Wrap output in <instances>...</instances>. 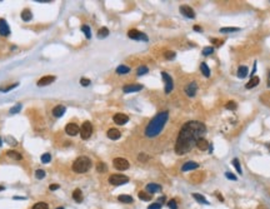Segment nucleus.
Masks as SVG:
<instances>
[{"instance_id":"f257e3e1","label":"nucleus","mask_w":270,"mask_h":209,"mask_svg":"<svg viewBox=\"0 0 270 209\" xmlns=\"http://www.w3.org/2000/svg\"><path fill=\"white\" fill-rule=\"evenodd\" d=\"M206 133L205 124L199 120H190L185 123L178 135L175 143V153L178 155H184L189 153L194 147H196V142L200 138H204Z\"/></svg>"},{"instance_id":"f03ea898","label":"nucleus","mask_w":270,"mask_h":209,"mask_svg":"<svg viewBox=\"0 0 270 209\" xmlns=\"http://www.w3.org/2000/svg\"><path fill=\"white\" fill-rule=\"evenodd\" d=\"M168 119H169V111L168 110L158 113L157 115L149 122V124L147 125V128H145V135H147L148 138L158 137V135L161 133V130L164 129Z\"/></svg>"},{"instance_id":"7ed1b4c3","label":"nucleus","mask_w":270,"mask_h":209,"mask_svg":"<svg viewBox=\"0 0 270 209\" xmlns=\"http://www.w3.org/2000/svg\"><path fill=\"white\" fill-rule=\"evenodd\" d=\"M91 168V160L88 156H79V158L73 163V170L75 173H85Z\"/></svg>"},{"instance_id":"20e7f679","label":"nucleus","mask_w":270,"mask_h":209,"mask_svg":"<svg viewBox=\"0 0 270 209\" xmlns=\"http://www.w3.org/2000/svg\"><path fill=\"white\" fill-rule=\"evenodd\" d=\"M128 182H129V178L123 174H113L109 178V183L113 185H123V184H127Z\"/></svg>"},{"instance_id":"39448f33","label":"nucleus","mask_w":270,"mask_h":209,"mask_svg":"<svg viewBox=\"0 0 270 209\" xmlns=\"http://www.w3.org/2000/svg\"><path fill=\"white\" fill-rule=\"evenodd\" d=\"M93 134V125L90 122H84L80 128V137L83 139H89Z\"/></svg>"},{"instance_id":"423d86ee","label":"nucleus","mask_w":270,"mask_h":209,"mask_svg":"<svg viewBox=\"0 0 270 209\" xmlns=\"http://www.w3.org/2000/svg\"><path fill=\"white\" fill-rule=\"evenodd\" d=\"M161 78L165 83V94H170L173 88H174V81H173V78L168 74L167 71H161Z\"/></svg>"},{"instance_id":"0eeeda50","label":"nucleus","mask_w":270,"mask_h":209,"mask_svg":"<svg viewBox=\"0 0 270 209\" xmlns=\"http://www.w3.org/2000/svg\"><path fill=\"white\" fill-rule=\"evenodd\" d=\"M113 165H114V168H115V169L121 170V172L129 169V166H130L129 162L127 159H124V158H115L113 160Z\"/></svg>"},{"instance_id":"6e6552de","label":"nucleus","mask_w":270,"mask_h":209,"mask_svg":"<svg viewBox=\"0 0 270 209\" xmlns=\"http://www.w3.org/2000/svg\"><path fill=\"white\" fill-rule=\"evenodd\" d=\"M128 36L130 39H134V40H144V41H148V36L145 35L141 31L137 30V29H131L128 31Z\"/></svg>"},{"instance_id":"1a4fd4ad","label":"nucleus","mask_w":270,"mask_h":209,"mask_svg":"<svg viewBox=\"0 0 270 209\" xmlns=\"http://www.w3.org/2000/svg\"><path fill=\"white\" fill-rule=\"evenodd\" d=\"M196 91H198V84H196V81H191V83H189V84L185 87V94L188 97H190V98L195 97Z\"/></svg>"},{"instance_id":"9d476101","label":"nucleus","mask_w":270,"mask_h":209,"mask_svg":"<svg viewBox=\"0 0 270 209\" xmlns=\"http://www.w3.org/2000/svg\"><path fill=\"white\" fill-rule=\"evenodd\" d=\"M113 120H114V123L118 124V125H124V124H127L129 122V117L127 115V114L116 113L115 115L113 117Z\"/></svg>"},{"instance_id":"9b49d317","label":"nucleus","mask_w":270,"mask_h":209,"mask_svg":"<svg viewBox=\"0 0 270 209\" xmlns=\"http://www.w3.org/2000/svg\"><path fill=\"white\" fill-rule=\"evenodd\" d=\"M179 10H180V13H181L185 18H189V19H194V18H195V12H194V9L190 8L189 5H181Z\"/></svg>"},{"instance_id":"f8f14e48","label":"nucleus","mask_w":270,"mask_h":209,"mask_svg":"<svg viewBox=\"0 0 270 209\" xmlns=\"http://www.w3.org/2000/svg\"><path fill=\"white\" fill-rule=\"evenodd\" d=\"M65 132H66L68 135H70V137H74V135H76L78 133H80V128L75 123H69L65 127Z\"/></svg>"},{"instance_id":"ddd939ff","label":"nucleus","mask_w":270,"mask_h":209,"mask_svg":"<svg viewBox=\"0 0 270 209\" xmlns=\"http://www.w3.org/2000/svg\"><path fill=\"white\" fill-rule=\"evenodd\" d=\"M55 77H53V75H45V77H43L41 79H39L38 80V87H45V85H49V84H51V83H54L55 81Z\"/></svg>"},{"instance_id":"4468645a","label":"nucleus","mask_w":270,"mask_h":209,"mask_svg":"<svg viewBox=\"0 0 270 209\" xmlns=\"http://www.w3.org/2000/svg\"><path fill=\"white\" fill-rule=\"evenodd\" d=\"M143 89V85L141 84H129V85H125L123 88V91L124 93H135V91H139Z\"/></svg>"},{"instance_id":"2eb2a0df","label":"nucleus","mask_w":270,"mask_h":209,"mask_svg":"<svg viewBox=\"0 0 270 209\" xmlns=\"http://www.w3.org/2000/svg\"><path fill=\"white\" fill-rule=\"evenodd\" d=\"M10 34V28L4 19H0V35L8 36Z\"/></svg>"},{"instance_id":"dca6fc26","label":"nucleus","mask_w":270,"mask_h":209,"mask_svg":"<svg viewBox=\"0 0 270 209\" xmlns=\"http://www.w3.org/2000/svg\"><path fill=\"white\" fill-rule=\"evenodd\" d=\"M198 168H199V164L196 162H186L181 166V172H189V170H194Z\"/></svg>"},{"instance_id":"f3484780","label":"nucleus","mask_w":270,"mask_h":209,"mask_svg":"<svg viewBox=\"0 0 270 209\" xmlns=\"http://www.w3.org/2000/svg\"><path fill=\"white\" fill-rule=\"evenodd\" d=\"M106 135H108V138H109V139H111V140H116V139H119V138L121 137V133H120L118 129H115V128H111V129L108 130Z\"/></svg>"},{"instance_id":"a211bd4d","label":"nucleus","mask_w":270,"mask_h":209,"mask_svg":"<svg viewBox=\"0 0 270 209\" xmlns=\"http://www.w3.org/2000/svg\"><path fill=\"white\" fill-rule=\"evenodd\" d=\"M196 148H198L199 150H201V152H205L208 148H209V143H208L206 139L200 138L198 142H196Z\"/></svg>"},{"instance_id":"6ab92c4d","label":"nucleus","mask_w":270,"mask_h":209,"mask_svg":"<svg viewBox=\"0 0 270 209\" xmlns=\"http://www.w3.org/2000/svg\"><path fill=\"white\" fill-rule=\"evenodd\" d=\"M147 190H148V193H149V194H151V195H153V193H158V192H160V190H161V185H159V184H155V183H150V184H148V185H147Z\"/></svg>"},{"instance_id":"aec40b11","label":"nucleus","mask_w":270,"mask_h":209,"mask_svg":"<svg viewBox=\"0 0 270 209\" xmlns=\"http://www.w3.org/2000/svg\"><path fill=\"white\" fill-rule=\"evenodd\" d=\"M65 110H66V109H65L64 105H58V107H55V108L53 109V114H54V117L60 118V117H63V115H64Z\"/></svg>"},{"instance_id":"412c9836","label":"nucleus","mask_w":270,"mask_h":209,"mask_svg":"<svg viewBox=\"0 0 270 209\" xmlns=\"http://www.w3.org/2000/svg\"><path fill=\"white\" fill-rule=\"evenodd\" d=\"M259 83H260V79H259V77H251V79L249 80V83H246V85H245V88L246 89H253V88H255Z\"/></svg>"},{"instance_id":"4be33fe9","label":"nucleus","mask_w":270,"mask_h":209,"mask_svg":"<svg viewBox=\"0 0 270 209\" xmlns=\"http://www.w3.org/2000/svg\"><path fill=\"white\" fill-rule=\"evenodd\" d=\"M248 73H249V69H248V67H245V65H241V67H239V69H238V78H240V79H244L246 75H248Z\"/></svg>"},{"instance_id":"5701e85b","label":"nucleus","mask_w":270,"mask_h":209,"mask_svg":"<svg viewBox=\"0 0 270 209\" xmlns=\"http://www.w3.org/2000/svg\"><path fill=\"white\" fill-rule=\"evenodd\" d=\"M6 155L9 156V158L15 159V160H20V159H23L22 154L18 153V152H15V150H8V152H6Z\"/></svg>"},{"instance_id":"b1692460","label":"nucleus","mask_w":270,"mask_h":209,"mask_svg":"<svg viewBox=\"0 0 270 209\" xmlns=\"http://www.w3.org/2000/svg\"><path fill=\"white\" fill-rule=\"evenodd\" d=\"M73 199H74L75 202H78V203H81L83 202V193H81V190L80 189H75L74 192H73Z\"/></svg>"},{"instance_id":"393cba45","label":"nucleus","mask_w":270,"mask_h":209,"mask_svg":"<svg viewBox=\"0 0 270 209\" xmlns=\"http://www.w3.org/2000/svg\"><path fill=\"white\" fill-rule=\"evenodd\" d=\"M200 70H201V73H203V75L205 77V78H209L210 77V69H209V67H208V64L206 63H201L200 64Z\"/></svg>"},{"instance_id":"a878e982","label":"nucleus","mask_w":270,"mask_h":209,"mask_svg":"<svg viewBox=\"0 0 270 209\" xmlns=\"http://www.w3.org/2000/svg\"><path fill=\"white\" fill-rule=\"evenodd\" d=\"M118 200H119V202H121V203H125V204H130V203H133V202H134L133 197H130V195H125V194L119 195V197H118Z\"/></svg>"},{"instance_id":"bb28decb","label":"nucleus","mask_w":270,"mask_h":209,"mask_svg":"<svg viewBox=\"0 0 270 209\" xmlns=\"http://www.w3.org/2000/svg\"><path fill=\"white\" fill-rule=\"evenodd\" d=\"M193 197H194V199L198 202V203H200V204H205V205H208V204H210L209 202H208L205 198L201 195V194H199V193H194L193 194Z\"/></svg>"},{"instance_id":"cd10ccee","label":"nucleus","mask_w":270,"mask_h":209,"mask_svg":"<svg viewBox=\"0 0 270 209\" xmlns=\"http://www.w3.org/2000/svg\"><path fill=\"white\" fill-rule=\"evenodd\" d=\"M22 19L24 20V22H30V20L33 19V14H32V12H30L29 9L23 10V13H22Z\"/></svg>"},{"instance_id":"c85d7f7f","label":"nucleus","mask_w":270,"mask_h":209,"mask_svg":"<svg viewBox=\"0 0 270 209\" xmlns=\"http://www.w3.org/2000/svg\"><path fill=\"white\" fill-rule=\"evenodd\" d=\"M108 35H109V29L108 28L103 26V28H100L98 30V38L99 39H104V38H106Z\"/></svg>"},{"instance_id":"c756f323","label":"nucleus","mask_w":270,"mask_h":209,"mask_svg":"<svg viewBox=\"0 0 270 209\" xmlns=\"http://www.w3.org/2000/svg\"><path fill=\"white\" fill-rule=\"evenodd\" d=\"M116 73L119 75H124V74H128V73H130V68L127 67V65H119L116 68Z\"/></svg>"},{"instance_id":"7c9ffc66","label":"nucleus","mask_w":270,"mask_h":209,"mask_svg":"<svg viewBox=\"0 0 270 209\" xmlns=\"http://www.w3.org/2000/svg\"><path fill=\"white\" fill-rule=\"evenodd\" d=\"M139 198L141 200H144V202H149V200H151V198H153V195L151 194H149V193H147V192H139Z\"/></svg>"},{"instance_id":"2f4dec72","label":"nucleus","mask_w":270,"mask_h":209,"mask_svg":"<svg viewBox=\"0 0 270 209\" xmlns=\"http://www.w3.org/2000/svg\"><path fill=\"white\" fill-rule=\"evenodd\" d=\"M239 28H234V26H228V28H220L219 31L223 34H228V33H234V31H239Z\"/></svg>"},{"instance_id":"473e14b6","label":"nucleus","mask_w":270,"mask_h":209,"mask_svg":"<svg viewBox=\"0 0 270 209\" xmlns=\"http://www.w3.org/2000/svg\"><path fill=\"white\" fill-rule=\"evenodd\" d=\"M147 73H149V69H148V67H145V65H141V67H139V68L137 69V74H138V77L145 75Z\"/></svg>"},{"instance_id":"72a5a7b5","label":"nucleus","mask_w":270,"mask_h":209,"mask_svg":"<svg viewBox=\"0 0 270 209\" xmlns=\"http://www.w3.org/2000/svg\"><path fill=\"white\" fill-rule=\"evenodd\" d=\"M233 165L235 166V169H236V172H238L239 174H243V169H241L240 163H239V159H238V158H234V159H233Z\"/></svg>"},{"instance_id":"f704fd0d","label":"nucleus","mask_w":270,"mask_h":209,"mask_svg":"<svg viewBox=\"0 0 270 209\" xmlns=\"http://www.w3.org/2000/svg\"><path fill=\"white\" fill-rule=\"evenodd\" d=\"M32 209H49V205L45 202H39V203L34 204V207Z\"/></svg>"},{"instance_id":"c9c22d12","label":"nucleus","mask_w":270,"mask_h":209,"mask_svg":"<svg viewBox=\"0 0 270 209\" xmlns=\"http://www.w3.org/2000/svg\"><path fill=\"white\" fill-rule=\"evenodd\" d=\"M214 53V48L213 46H205L204 49H203V55L204 57H209L210 54H213Z\"/></svg>"},{"instance_id":"e433bc0d","label":"nucleus","mask_w":270,"mask_h":209,"mask_svg":"<svg viewBox=\"0 0 270 209\" xmlns=\"http://www.w3.org/2000/svg\"><path fill=\"white\" fill-rule=\"evenodd\" d=\"M175 55H176V53H175V51H171V50H168V51H165V53H164L165 59H168V60H173L175 58Z\"/></svg>"},{"instance_id":"4c0bfd02","label":"nucleus","mask_w":270,"mask_h":209,"mask_svg":"<svg viewBox=\"0 0 270 209\" xmlns=\"http://www.w3.org/2000/svg\"><path fill=\"white\" fill-rule=\"evenodd\" d=\"M225 108H226L228 110H236L238 104H236L235 101H228L226 105H225Z\"/></svg>"},{"instance_id":"58836bf2","label":"nucleus","mask_w":270,"mask_h":209,"mask_svg":"<svg viewBox=\"0 0 270 209\" xmlns=\"http://www.w3.org/2000/svg\"><path fill=\"white\" fill-rule=\"evenodd\" d=\"M96 170H98L99 173H104V172H106V165H105V163L99 162V163H98V165H96Z\"/></svg>"},{"instance_id":"ea45409f","label":"nucleus","mask_w":270,"mask_h":209,"mask_svg":"<svg viewBox=\"0 0 270 209\" xmlns=\"http://www.w3.org/2000/svg\"><path fill=\"white\" fill-rule=\"evenodd\" d=\"M20 109H22V104L19 103V104H15V105H14L12 109L9 110V113H10V114H16V113H19V111H20Z\"/></svg>"},{"instance_id":"a19ab883","label":"nucleus","mask_w":270,"mask_h":209,"mask_svg":"<svg viewBox=\"0 0 270 209\" xmlns=\"http://www.w3.org/2000/svg\"><path fill=\"white\" fill-rule=\"evenodd\" d=\"M81 30L84 31V34H85V36L88 38V39H90L91 38V33H90V28L88 26V25H83L81 26Z\"/></svg>"},{"instance_id":"79ce46f5","label":"nucleus","mask_w":270,"mask_h":209,"mask_svg":"<svg viewBox=\"0 0 270 209\" xmlns=\"http://www.w3.org/2000/svg\"><path fill=\"white\" fill-rule=\"evenodd\" d=\"M50 160H51V155L49 153H45V154L41 155V162H43L44 164H48Z\"/></svg>"},{"instance_id":"37998d69","label":"nucleus","mask_w":270,"mask_h":209,"mask_svg":"<svg viewBox=\"0 0 270 209\" xmlns=\"http://www.w3.org/2000/svg\"><path fill=\"white\" fill-rule=\"evenodd\" d=\"M35 176H36L38 179H43V178H45V172L41 170V169H38V170L35 172Z\"/></svg>"},{"instance_id":"c03bdc74","label":"nucleus","mask_w":270,"mask_h":209,"mask_svg":"<svg viewBox=\"0 0 270 209\" xmlns=\"http://www.w3.org/2000/svg\"><path fill=\"white\" fill-rule=\"evenodd\" d=\"M18 87V83H15V84H13V85H9V87H5V88H3V87H0V91H4V93H6V91H9V90H12V89H14V88H16Z\"/></svg>"},{"instance_id":"a18cd8bd","label":"nucleus","mask_w":270,"mask_h":209,"mask_svg":"<svg viewBox=\"0 0 270 209\" xmlns=\"http://www.w3.org/2000/svg\"><path fill=\"white\" fill-rule=\"evenodd\" d=\"M161 203H159V202H155V203H153V204H150L149 207H148V209H161Z\"/></svg>"},{"instance_id":"49530a36","label":"nucleus","mask_w":270,"mask_h":209,"mask_svg":"<svg viewBox=\"0 0 270 209\" xmlns=\"http://www.w3.org/2000/svg\"><path fill=\"white\" fill-rule=\"evenodd\" d=\"M168 207L170 209H178V204H176V200L175 199H171L168 202Z\"/></svg>"},{"instance_id":"de8ad7c7","label":"nucleus","mask_w":270,"mask_h":209,"mask_svg":"<svg viewBox=\"0 0 270 209\" xmlns=\"http://www.w3.org/2000/svg\"><path fill=\"white\" fill-rule=\"evenodd\" d=\"M90 83H91V81H90L89 79H86V78H81V79H80V84H81L83 87H88Z\"/></svg>"},{"instance_id":"09e8293b","label":"nucleus","mask_w":270,"mask_h":209,"mask_svg":"<svg viewBox=\"0 0 270 209\" xmlns=\"http://www.w3.org/2000/svg\"><path fill=\"white\" fill-rule=\"evenodd\" d=\"M138 159L140 160V162H145V160H148L149 159V156L145 154V153H140L139 154V156H138Z\"/></svg>"},{"instance_id":"8fccbe9b","label":"nucleus","mask_w":270,"mask_h":209,"mask_svg":"<svg viewBox=\"0 0 270 209\" xmlns=\"http://www.w3.org/2000/svg\"><path fill=\"white\" fill-rule=\"evenodd\" d=\"M225 176L228 179H231V180H236L238 178H236V175H234L233 173H230V172H225Z\"/></svg>"},{"instance_id":"3c124183","label":"nucleus","mask_w":270,"mask_h":209,"mask_svg":"<svg viewBox=\"0 0 270 209\" xmlns=\"http://www.w3.org/2000/svg\"><path fill=\"white\" fill-rule=\"evenodd\" d=\"M6 139H8V140H10V143H9V144H12V145H16V144H18V142H16L15 139H13L12 137H8Z\"/></svg>"},{"instance_id":"603ef678","label":"nucleus","mask_w":270,"mask_h":209,"mask_svg":"<svg viewBox=\"0 0 270 209\" xmlns=\"http://www.w3.org/2000/svg\"><path fill=\"white\" fill-rule=\"evenodd\" d=\"M49 189H50V190H56V189H59V184H51V185L49 187Z\"/></svg>"},{"instance_id":"864d4df0","label":"nucleus","mask_w":270,"mask_h":209,"mask_svg":"<svg viewBox=\"0 0 270 209\" xmlns=\"http://www.w3.org/2000/svg\"><path fill=\"white\" fill-rule=\"evenodd\" d=\"M208 149H209V153L211 154V153H213V150H214V147H213V144H209V148H208Z\"/></svg>"},{"instance_id":"5fc2aeb1","label":"nucleus","mask_w":270,"mask_h":209,"mask_svg":"<svg viewBox=\"0 0 270 209\" xmlns=\"http://www.w3.org/2000/svg\"><path fill=\"white\" fill-rule=\"evenodd\" d=\"M216 197H218V199H219L220 202H224V198H223V195H220V194H216Z\"/></svg>"},{"instance_id":"6e6d98bb","label":"nucleus","mask_w":270,"mask_h":209,"mask_svg":"<svg viewBox=\"0 0 270 209\" xmlns=\"http://www.w3.org/2000/svg\"><path fill=\"white\" fill-rule=\"evenodd\" d=\"M194 30H195V31H201V28H200L199 25H195V26H194Z\"/></svg>"},{"instance_id":"4d7b16f0","label":"nucleus","mask_w":270,"mask_h":209,"mask_svg":"<svg viewBox=\"0 0 270 209\" xmlns=\"http://www.w3.org/2000/svg\"><path fill=\"white\" fill-rule=\"evenodd\" d=\"M268 87L270 88V71H269V74H268Z\"/></svg>"},{"instance_id":"13d9d810","label":"nucleus","mask_w":270,"mask_h":209,"mask_svg":"<svg viewBox=\"0 0 270 209\" xmlns=\"http://www.w3.org/2000/svg\"><path fill=\"white\" fill-rule=\"evenodd\" d=\"M5 189V187H3V185H0V192H3Z\"/></svg>"},{"instance_id":"bf43d9fd","label":"nucleus","mask_w":270,"mask_h":209,"mask_svg":"<svg viewBox=\"0 0 270 209\" xmlns=\"http://www.w3.org/2000/svg\"><path fill=\"white\" fill-rule=\"evenodd\" d=\"M266 147H268V149L270 150V143H268V144H266Z\"/></svg>"},{"instance_id":"052dcab7","label":"nucleus","mask_w":270,"mask_h":209,"mask_svg":"<svg viewBox=\"0 0 270 209\" xmlns=\"http://www.w3.org/2000/svg\"><path fill=\"white\" fill-rule=\"evenodd\" d=\"M56 209H64V208H63V207H59V208H56Z\"/></svg>"}]
</instances>
